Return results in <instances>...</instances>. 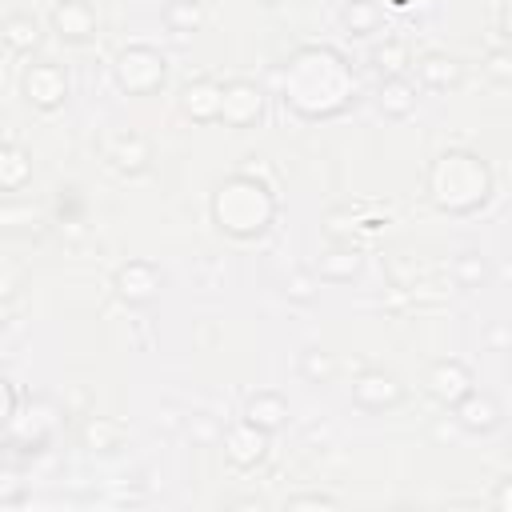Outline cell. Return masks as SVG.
Here are the masks:
<instances>
[{
  "mask_svg": "<svg viewBox=\"0 0 512 512\" xmlns=\"http://www.w3.org/2000/svg\"><path fill=\"white\" fill-rule=\"evenodd\" d=\"M348 92H352V76L336 52L304 48L292 56L288 76H284V104H292L300 116L308 120L332 116L336 108H344Z\"/></svg>",
  "mask_w": 512,
  "mask_h": 512,
  "instance_id": "obj_1",
  "label": "cell"
},
{
  "mask_svg": "<svg viewBox=\"0 0 512 512\" xmlns=\"http://www.w3.org/2000/svg\"><path fill=\"white\" fill-rule=\"evenodd\" d=\"M424 188H428V200L444 212H456V216H468L476 208L488 204L492 196V172L480 156L464 152V148H452L444 156L432 160L428 176H424Z\"/></svg>",
  "mask_w": 512,
  "mask_h": 512,
  "instance_id": "obj_2",
  "label": "cell"
},
{
  "mask_svg": "<svg viewBox=\"0 0 512 512\" xmlns=\"http://www.w3.org/2000/svg\"><path fill=\"white\" fill-rule=\"evenodd\" d=\"M212 220L220 224V232H228L236 240L260 236L276 220V196H272L268 180H256L248 168L232 172L212 192Z\"/></svg>",
  "mask_w": 512,
  "mask_h": 512,
  "instance_id": "obj_3",
  "label": "cell"
},
{
  "mask_svg": "<svg viewBox=\"0 0 512 512\" xmlns=\"http://www.w3.org/2000/svg\"><path fill=\"white\" fill-rule=\"evenodd\" d=\"M112 68H116V84H120L128 96H148V92H156V88L164 84V76H168V60H164L156 48H148V44L124 48Z\"/></svg>",
  "mask_w": 512,
  "mask_h": 512,
  "instance_id": "obj_4",
  "label": "cell"
},
{
  "mask_svg": "<svg viewBox=\"0 0 512 512\" xmlns=\"http://www.w3.org/2000/svg\"><path fill=\"white\" fill-rule=\"evenodd\" d=\"M20 92L32 108L40 112H56L64 100H68V72L56 64V60H36L24 68L20 76Z\"/></svg>",
  "mask_w": 512,
  "mask_h": 512,
  "instance_id": "obj_5",
  "label": "cell"
},
{
  "mask_svg": "<svg viewBox=\"0 0 512 512\" xmlns=\"http://www.w3.org/2000/svg\"><path fill=\"white\" fill-rule=\"evenodd\" d=\"M404 400V384L384 368H364L352 384V404L364 412H384Z\"/></svg>",
  "mask_w": 512,
  "mask_h": 512,
  "instance_id": "obj_6",
  "label": "cell"
},
{
  "mask_svg": "<svg viewBox=\"0 0 512 512\" xmlns=\"http://www.w3.org/2000/svg\"><path fill=\"white\" fill-rule=\"evenodd\" d=\"M160 284H164V276H160L156 264H148V260H128V264H120L116 276H112L116 296H120L124 304H132V308L152 304L156 292H160Z\"/></svg>",
  "mask_w": 512,
  "mask_h": 512,
  "instance_id": "obj_7",
  "label": "cell"
},
{
  "mask_svg": "<svg viewBox=\"0 0 512 512\" xmlns=\"http://www.w3.org/2000/svg\"><path fill=\"white\" fill-rule=\"evenodd\" d=\"M424 388H428V396L440 400L444 408H456V404L472 392V372H468L464 360H452V356H448V360H436V364L428 368Z\"/></svg>",
  "mask_w": 512,
  "mask_h": 512,
  "instance_id": "obj_8",
  "label": "cell"
},
{
  "mask_svg": "<svg viewBox=\"0 0 512 512\" xmlns=\"http://www.w3.org/2000/svg\"><path fill=\"white\" fill-rule=\"evenodd\" d=\"M264 112V100H260V88L252 80H228L224 84V104H220V124L228 128H248L256 124Z\"/></svg>",
  "mask_w": 512,
  "mask_h": 512,
  "instance_id": "obj_9",
  "label": "cell"
},
{
  "mask_svg": "<svg viewBox=\"0 0 512 512\" xmlns=\"http://www.w3.org/2000/svg\"><path fill=\"white\" fill-rule=\"evenodd\" d=\"M220 104H224V84L212 80V76L188 80V84L180 88V108H184V116L196 120V124L220 120Z\"/></svg>",
  "mask_w": 512,
  "mask_h": 512,
  "instance_id": "obj_10",
  "label": "cell"
},
{
  "mask_svg": "<svg viewBox=\"0 0 512 512\" xmlns=\"http://www.w3.org/2000/svg\"><path fill=\"white\" fill-rule=\"evenodd\" d=\"M52 32L64 44H84L96 36V8L88 0H60L52 8Z\"/></svg>",
  "mask_w": 512,
  "mask_h": 512,
  "instance_id": "obj_11",
  "label": "cell"
},
{
  "mask_svg": "<svg viewBox=\"0 0 512 512\" xmlns=\"http://www.w3.org/2000/svg\"><path fill=\"white\" fill-rule=\"evenodd\" d=\"M268 452V432L256 428L252 420H240L224 432V456L236 464V468H256Z\"/></svg>",
  "mask_w": 512,
  "mask_h": 512,
  "instance_id": "obj_12",
  "label": "cell"
},
{
  "mask_svg": "<svg viewBox=\"0 0 512 512\" xmlns=\"http://www.w3.org/2000/svg\"><path fill=\"white\" fill-rule=\"evenodd\" d=\"M108 160H112L124 176H140V172L148 168V160H152V148H148V140H144L136 128H124V132L112 136Z\"/></svg>",
  "mask_w": 512,
  "mask_h": 512,
  "instance_id": "obj_13",
  "label": "cell"
},
{
  "mask_svg": "<svg viewBox=\"0 0 512 512\" xmlns=\"http://www.w3.org/2000/svg\"><path fill=\"white\" fill-rule=\"evenodd\" d=\"M456 420L468 428V432H480V436H488L496 424H500V404H496V396H488V392H468L456 408Z\"/></svg>",
  "mask_w": 512,
  "mask_h": 512,
  "instance_id": "obj_14",
  "label": "cell"
},
{
  "mask_svg": "<svg viewBox=\"0 0 512 512\" xmlns=\"http://www.w3.org/2000/svg\"><path fill=\"white\" fill-rule=\"evenodd\" d=\"M40 40H44V32H40V20L32 12H8L4 16V44H8V52L32 56L40 48Z\"/></svg>",
  "mask_w": 512,
  "mask_h": 512,
  "instance_id": "obj_15",
  "label": "cell"
},
{
  "mask_svg": "<svg viewBox=\"0 0 512 512\" xmlns=\"http://www.w3.org/2000/svg\"><path fill=\"white\" fill-rule=\"evenodd\" d=\"M416 76H420L424 88L444 92V88H456V84H460L464 68H460V60H452V56H444V52H428V56L416 60Z\"/></svg>",
  "mask_w": 512,
  "mask_h": 512,
  "instance_id": "obj_16",
  "label": "cell"
},
{
  "mask_svg": "<svg viewBox=\"0 0 512 512\" xmlns=\"http://www.w3.org/2000/svg\"><path fill=\"white\" fill-rule=\"evenodd\" d=\"M28 180H32V156L16 140H4V148H0V188L20 192Z\"/></svg>",
  "mask_w": 512,
  "mask_h": 512,
  "instance_id": "obj_17",
  "label": "cell"
},
{
  "mask_svg": "<svg viewBox=\"0 0 512 512\" xmlns=\"http://www.w3.org/2000/svg\"><path fill=\"white\" fill-rule=\"evenodd\" d=\"M412 108H416L412 80L408 76H384V84H380V112L392 116V120H404Z\"/></svg>",
  "mask_w": 512,
  "mask_h": 512,
  "instance_id": "obj_18",
  "label": "cell"
},
{
  "mask_svg": "<svg viewBox=\"0 0 512 512\" xmlns=\"http://www.w3.org/2000/svg\"><path fill=\"white\" fill-rule=\"evenodd\" d=\"M320 280H336V284H344V280H352L356 272H360V252L352 248V244H344V240H336L324 256H320Z\"/></svg>",
  "mask_w": 512,
  "mask_h": 512,
  "instance_id": "obj_19",
  "label": "cell"
},
{
  "mask_svg": "<svg viewBox=\"0 0 512 512\" xmlns=\"http://www.w3.org/2000/svg\"><path fill=\"white\" fill-rule=\"evenodd\" d=\"M244 420H252V424L264 428V432H276V428L288 420V404H284L280 392H256V396L248 400V408H244Z\"/></svg>",
  "mask_w": 512,
  "mask_h": 512,
  "instance_id": "obj_20",
  "label": "cell"
},
{
  "mask_svg": "<svg viewBox=\"0 0 512 512\" xmlns=\"http://www.w3.org/2000/svg\"><path fill=\"white\" fill-rule=\"evenodd\" d=\"M80 440L88 452H116L124 444V424H116L108 416H88L80 428Z\"/></svg>",
  "mask_w": 512,
  "mask_h": 512,
  "instance_id": "obj_21",
  "label": "cell"
},
{
  "mask_svg": "<svg viewBox=\"0 0 512 512\" xmlns=\"http://www.w3.org/2000/svg\"><path fill=\"white\" fill-rule=\"evenodd\" d=\"M200 20H204V8H200V0H168L164 4V24H168V32H196L200 28Z\"/></svg>",
  "mask_w": 512,
  "mask_h": 512,
  "instance_id": "obj_22",
  "label": "cell"
},
{
  "mask_svg": "<svg viewBox=\"0 0 512 512\" xmlns=\"http://www.w3.org/2000/svg\"><path fill=\"white\" fill-rule=\"evenodd\" d=\"M344 28H348V36H372L380 28V8L372 0H348Z\"/></svg>",
  "mask_w": 512,
  "mask_h": 512,
  "instance_id": "obj_23",
  "label": "cell"
},
{
  "mask_svg": "<svg viewBox=\"0 0 512 512\" xmlns=\"http://www.w3.org/2000/svg\"><path fill=\"white\" fill-rule=\"evenodd\" d=\"M300 376H304L308 384H328V380L336 376L332 352H324V348H304V352H300Z\"/></svg>",
  "mask_w": 512,
  "mask_h": 512,
  "instance_id": "obj_24",
  "label": "cell"
},
{
  "mask_svg": "<svg viewBox=\"0 0 512 512\" xmlns=\"http://www.w3.org/2000/svg\"><path fill=\"white\" fill-rule=\"evenodd\" d=\"M452 276H456L460 288H480L488 280V260L480 252H460L452 260Z\"/></svg>",
  "mask_w": 512,
  "mask_h": 512,
  "instance_id": "obj_25",
  "label": "cell"
},
{
  "mask_svg": "<svg viewBox=\"0 0 512 512\" xmlns=\"http://www.w3.org/2000/svg\"><path fill=\"white\" fill-rule=\"evenodd\" d=\"M372 60H376V68H380L384 76H404V68H408V48H404L400 40H384V44L372 52Z\"/></svg>",
  "mask_w": 512,
  "mask_h": 512,
  "instance_id": "obj_26",
  "label": "cell"
},
{
  "mask_svg": "<svg viewBox=\"0 0 512 512\" xmlns=\"http://www.w3.org/2000/svg\"><path fill=\"white\" fill-rule=\"evenodd\" d=\"M484 72L492 80H512V48H492L484 60Z\"/></svg>",
  "mask_w": 512,
  "mask_h": 512,
  "instance_id": "obj_27",
  "label": "cell"
},
{
  "mask_svg": "<svg viewBox=\"0 0 512 512\" xmlns=\"http://www.w3.org/2000/svg\"><path fill=\"white\" fill-rule=\"evenodd\" d=\"M284 296L296 300V304H308L316 292H312V280L304 272H292V276H284Z\"/></svg>",
  "mask_w": 512,
  "mask_h": 512,
  "instance_id": "obj_28",
  "label": "cell"
},
{
  "mask_svg": "<svg viewBox=\"0 0 512 512\" xmlns=\"http://www.w3.org/2000/svg\"><path fill=\"white\" fill-rule=\"evenodd\" d=\"M300 504H316V508H332L336 496H324V492H300V496H288V508H300Z\"/></svg>",
  "mask_w": 512,
  "mask_h": 512,
  "instance_id": "obj_29",
  "label": "cell"
},
{
  "mask_svg": "<svg viewBox=\"0 0 512 512\" xmlns=\"http://www.w3.org/2000/svg\"><path fill=\"white\" fill-rule=\"evenodd\" d=\"M16 496H20V480H16L12 468H4V492H0V504H16Z\"/></svg>",
  "mask_w": 512,
  "mask_h": 512,
  "instance_id": "obj_30",
  "label": "cell"
},
{
  "mask_svg": "<svg viewBox=\"0 0 512 512\" xmlns=\"http://www.w3.org/2000/svg\"><path fill=\"white\" fill-rule=\"evenodd\" d=\"M492 504L496 508H512V476H500V484L492 492Z\"/></svg>",
  "mask_w": 512,
  "mask_h": 512,
  "instance_id": "obj_31",
  "label": "cell"
},
{
  "mask_svg": "<svg viewBox=\"0 0 512 512\" xmlns=\"http://www.w3.org/2000/svg\"><path fill=\"white\" fill-rule=\"evenodd\" d=\"M504 32H508V40H512V8H504Z\"/></svg>",
  "mask_w": 512,
  "mask_h": 512,
  "instance_id": "obj_32",
  "label": "cell"
},
{
  "mask_svg": "<svg viewBox=\"0 0 512 512\" xmlns=\"http://www.w3.org/2000/svg\"><path fill=\"white\" fill-rule=\"evenodd\" d=\"M508 456H512V436H508Z\"/></svg>",
  "mask_w": 512,
  "mask_h": 512,
  "instance_id": "obj_33",
  "label": "cell"
},
{
  "mask_svg": "<svg viewBox=\"0 0 512 512\" xmlns=\"http://www.w3.org/2000/svg\"><path fill=\"white\" fill-rule=\"evenodd\" d=\"M260 4H280V0H260Z\"/></svg>",
  "mask_w": 512,
  "mask_h": 512,
  "instance_id": "obj_34",
  "label": "cell"
},
{
  "mask_svg": "<svg viewBox=\"0 0 512 512\" xmlns=\"http://www.w3.org/2000/svg\"><path fill=\"white\" fill-rule=\"evenodd\" d=\"M508 352H512V348H508ZM508 372H512V356H508Z\"/></svg>",
  "mask_w": 512,
  "mask_h": 512,
  "instance_id": "obj_35",
  "label": "cell"
}]
</instances>
